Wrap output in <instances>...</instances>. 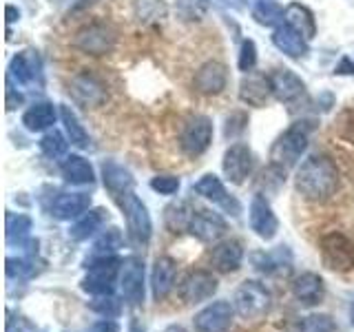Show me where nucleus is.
I'll list each match as a JSON object with an SVG mask.
<instances>
[{
    "instance_id": "50",
    "label": "nucleus",
    "mask_w": 354,
    "mask_h": 332,
    "mask_svg": "<svg viewBox=\"0 0 354 332\" xmlns=\"http://www.w3.org/2000/svg\"><path fill=\"white\" fill-rule=\"evenodd\" d=\"M352 315H354V304H352Z\"/></svg>"
},
{
    "instance_id": "11",
    "label": "nucleus",
    "mask_w": 354,
    "mask_h": 332,
    "mask_svg": "<svg viewBox=\"0 0 354 332\" xmlns=\"http://www.w3.org/2000/svg\"><path fill=\"white\" fill-rule=\"evenodd\" d=\"M71 95L82 107H102L106 102V84L91 71L77 73L71 80Z\"/></svg>"
},
{
    "instance_id": "41",
    "label": "nucleus",
    "mask_w": 354,
    "mask_h": 332,
    "mask_svg": "<svg viewBox=\"0 0 354 332\" xmlns=\"http://www.w3.org/2000/svg\"><path fill=\"white\" fill-rule=\"evenodd\" d=\"M337 131L343 140L354 144V102L341 111V116L337 118Z\"/></svg>"
},
{
    "instance_id": "43",
    "label": "nucleus",
    "mask_w": 354,
    "mask_h": 332,
    "mask_svg": "<svg viewBox=\"0 0 354 332\" xmlns=\"http://www.w3.org/2000/svg\"><path fill=\"white\" fill-rule=\"evenodd\" d=\"M7 275L18 277V279H27V277L36 275V266L31 259H7Z\"/></svg>"
},
{
    "instance_id": "38",
    "label": "nucleus",
    "mask_w": 354,
    "mask_h": 332,
    "mask_svg": "<svg viewBox=\"0 0 354 332\" xmlns=\"http://www.w3.org/2000/svg\"><path fill=\"white\" fill-rule=\"evenodd\" d=\"M120 246H122L120 230L118 228H109V230H104L102 235L97 237L95 246H93V255H95V257H104V255L115 252Z\"/></svg>"
},
{
    "instance_id": "30",
    "label": "nucleus",
    "mask_w": 354,
    "mask_h": 332,
    "mask_svg": "<svg viewBox=\"0 0 354 332\" xmlns=\"http://www.w3.org/2000/svg\"><path fill=\"white\" fill-rule=\"evenodd\" d=\"M106 219V213L102 208H95V210H88L82 217H77V221L71 226L69 230V237L75 239V241H82V239H88L91 235L100 230V226L104 224Z\"/></svg>"
},
{
    "instance_id": "40",
    "label": "nucleus",
    "mask_w": 354,
    "mask_h": 332,
    "mask_svg": "<svg viewBox=\"0 0 354 332\" xmlns=\"http://www.w3.org/2000/svg\"><path fill=\"white\" fill-rule=\"evenodd\" d=\"M88 308L106 319H113L122 313V302H118L113 295H104V297H95L93 302L88 304Z\"/></svg>"
},
{
    "instance_id": "25",
    "label": "nucleus",
    "mask_w": 354,
    "mask_h": 332,
    "mask_svg": "<svg viewBox=\"0 0 354 332\" xmlns=\"http://www.w3.org/2000/svg\"><path fill=\"white\" fill-rule=\"evenodd\" d=\"M283 20H286V25H288V27H292L295 31L301 33V36H304L306 40L315 38V33H317V22H315L313 11H310L308 7L299 5V3L288 5V7L283 9Z\"/></svg>"
},
{
    "instance_id": "45",
    "label": "nucleus",
    "mask_w": 354,
    "mask_h": 332,
    "mask_svg": "<svg viewBox=\"0 0 354 332\" xmlns=\"http://www.w3.org/2000/svg\"><path fill=\"white\" fill-rule=\"evenodd\" d=\"M91 332H120L118 324L111 319H104V321H97V324L91 328Z\"/></svg>"
},
{
    "instance_id": "13",
    "label": "nucleus",
    "mask_w": 354,
    "mask_h": 332,
    "mask_svg": "<svg viewBox=\"0 0 354 332\" xmlns=\"http://www.w3.org/2000/svg\"><path fill=\"white\" fill-rule=\"evenodd\" d=\"M252 166H254V160H252V153L246 144L237 142V144H232V147L226 149L221 169H224V175H226L228 182L243 184L246 182V177H250Z\"/></svg>"
},
{
    "instance_id": "6",
    "label": "nucleus",
    "mask_w": 354,
    "mask_h": 332,
    "mask_svg": "<svg viewBox=\"0 0 354 332\" xmlns=\"http://www.w3.org/2000/svg\"><path fill=\"white\" fill-rule=\"evenodd\" d=\"M321 259L335 273H348L354 268V241L341 232H330L321 239Z\"/></svg>"
},
{
    "instance_id": "20",
    "label": "nucleus",
    "mask_w": 354,
    "mask_h": 332,
    "mask_svg": "<svg viewBox=\"0 0 354 332\" xmlns=\"http://www.w3.org/2000/svg\"><path fill=\"white\" fill-rule=\"evenodd\" d=\"M11 77H16V82H20L22 86H29L33 82H40V75H42V64H40V55L36 51H20L14 55L11 60Z\"/></svg>"
},
{
    "instance_id": "34",
    "label": "nucleus",
    "mask_w": 354,
    "mask_h": 332,
    "mask_svg": "<svg viewBox=\"0 0 354 332\" xmlns=\"http://www.w3.org/2000/svg\"><path fill=\"white\" fill-rule=\"evenodd\" d=\"M166 11L164 0H136V16L142 22H158L166 18Z\"/></svg>"
},
{
    "instance_id": "37",
    "label": "nucleus",
    "mask_w": 354,
    "mask_h": 332,
    "mask_svg": "<svg viewBox=\"0 0 354 332\" xmlns=\"http://www.w3.org/2000/svg\"><path fill=\"white\" fill-rule=\"evenodd\" d=\"M31 230V219L27 215H14L9 213L7 215V241L14 243V241H22V237H27Z\"/></svg>"
},
{
    "instance_id": "12",
    "label": "nucleus",
    "mask_w": 354,
    "mask_h": 332,
    "mask_svg": "<svg viewBox=\"0 0 354 332\" xmlns=\"http://www.w3.org/2000/svg\"><path fill=\"white\" fill-rule=\"evenodd\" d=\"M235 306L228 302H213L195 315V332H228L232 326Z\"/></svg>"
},
{
    "instance_id": "44",
    "label": "nucleus",
    "mask_w": 354,
    "mask_h": 332,
    "mask_svg": "<svg viewBox=\"0 0 354 332\" xmlns=\"http://www.w3.org/2000/svg\"><path fill=\"white\" fill-rule=\"evenodd\" d=\"M254 64H257V49H254L252 40H246L241 44V51H239V69L241 71H252Z\"/></svg>"
},
{
    "instance_id": "46",
    "label": "nucleus",
    "mask_w": 354,
    "mask_h": 332,
    "mask_svg": "<svg viewBox=\"0 0 354 332\" xmlns=\"http://www.w3.org/2000/svg\"><path fill=\"white\" fill-rule=\"evenodd\" d=\"M22 102V95L18 93H14V89H11V86H7V109H16L18 104Z\"/></svg>"
},
{
    "instance_id": "16",
    "label": "nucleus",
    "mask_w": 354,
    "mask_h": 332,
    "mask_svg": "<svg viewBox=\"0 0 354 332\" xmlns=\"http://www.w3.org/2000/svg\"><path fill=\"white\" fill-rule=\"evenodd\" d=\"M226 221L224 217H221L219 213H213V210H197V213L193 215V221H191V228H188V232H191L193 237H197L199 241H217L221 235L226 232Z\"/></svg>"
},
{
    "instance_id": "19",
    "label": "nucleus",
    "mask_w": 354,
    "mask_h": 332,
    "mask_svg": "<svg viewBox=\"0 0 354 332\" xmlns=\"http://www.w3.org/2000/svg\"><path fill=\"white\" fill-rule=\"evenodd\" d=\"M228 73L226 66L221 62H206L204 66H199V71L195 73V91L204 95H217L226 89Z\"/></svg>"
},
{
    "instance_id": "10",
    "label": "nucleus",
    "mask_w": 354,
    "mask_h": 332,
    "mask_svg": "<svg viewBox=\"0 0 354 332\" xmlns=\"http://www.w3.org/2000/svg\"><path fill=\"white\" fill-rule=\"evenodd\" d=\"M120 288L122 297L129 306H140L144 302V261L131 255L122 261L120 270Z\"/></svg>"
},
{
    "instance_id": "26",
    "label": "nucleus",
    "mask_w": 354,
    "mask_h": 332,
    "mask_svg": "<svg viewBox=\"0 0 354 332\" xmlns=\"http://www.w3.org/2000/svg\"><path fill=\"white\" fill-rule=\"evenodd\" d=\"M272 42H274L277 49L283 51L286 55H290V58H301V55L308 53V42H306V38L299 31H295L292 27H288V25L274 29Z\"/></svg>"
},
{
    "instance_id": "4",
    "label": "nucleus",
    "mask_w": 354,
    "mask_h": 332,
    "mask_svg": "<svg viewBox=\"0 0 354 332\" xmlns=\"http://www.w3.org/2000/svg\"><path fill=\"white\" fill-rule=\"evenodd\" d=\"M118 204L122 208V215L127 219V232L131 241L136 243V246H147L153 235V221H151L147 206L142 204V199L133 191L118 197Z\"/></svg>"
},
{
    "instance_id": "1",
    "label": "nucleus",
    "mask_w": 354,
    "mask_h": 332,
    "mask_svg": "<svg viewBox=\"0 0 354 332\" xmlns=\"http://www.w3.org/2000/svg\"><path fill=\"white\" fill-rule=\"evenodd\" d=\"M297 193L308 202H326L337 195L341 186V175L337 164L326 155H313L308 158L295 175Z\"/></svg>"
},
{
    "instance_id": "23",
    "label": "nucleus",
    "mask_w": 354,
    "mask_h": 332,
    "mask_svg": "<svg viewBox=\"0 0 354 332\" xmlns=\"http://www.w3.org/2000/svg\"><path fill=\"white\" fill-rule=\"evenodd\" d=\"M292 295L299 304L304 306H317L321 304V299L326 295V286L324 279L317 273H304L299 275L292 282Z\"/></svg>"
},
{
    "instance_id": "8",
    "label": "nucleus",
    "mask_w": 354,
    "mask_h": 332,
    "mask_svg": "<svg viewBox=\"0 0 354 332\" xmlns=\"http://www.w3.org/2000/svg\"><path fill=\"white\" fill-rule=\"evenodd\" d=\"M115 40H118L115 29L106 25V22L95 20L91 25H86L84 29L77 31L75 47L88 55H104L115 47Z\"/></svg>"
},
{
    "instance_id": "39",
    "label": "nucleus",
    "mask_w": 354,
    "mask_h": 332,
    "mask_svg": "<svg viewBox=\"0 0 354 332\" xmlns=\"http://www.w3.org/2000/svg\"><path fill=\"white\" fill-rule=\"evenodd\" d=\"M40 149H42V153L44 155H49V158H62V155L66 153V142H64V138H62V133L60 131H49L47 136H44L42 140H40Z\"/></svg>"
},
{
    "instance_id": "31",
    "label": "nucleus",
    "mask_w": 354,
    "mask_h": 332,
    "mask_svg": "<svg viewBox=\"0 0 354 332\" xmlns=\"http://www.w3.org/2000/svg\"><path fill=\"white\" fill-rule=\"evenodd\" d=\"M53 122H55V109H53V104H47V102L29 107L25 111V116H22V124L33 133L53 127Z\"/></svg>"
},
{
    "instance_id": "47",
    "label": "nucleus",
    "mask_w": 354,
    "mask_h": 332,
    "mask_svg": "<svg viewBox=\"0 0 354 332\" xmlns=\"http://www.w3.org/2000/svg\"><path fill=\"white\" fill-rule=\"evenodd\" d=\"M337 73H354V64L350 62V58L341 60V64L337 66Z\"/></svg>"
},
{
    "instance_id": "48",
    "label": "nucleus",
    "mask_w": 354,
    "mask_h": 332,
    "mask_svg": "<svg viewBox=\"0 0 354 332\" xmlns=\"http://www.w3.org/2000/svg\"><path fill=\"white\" fill-rule=\"evenodd\" d=\"M164 332H188V330L184 326H169Z\"/></svg>"
},
{
    "instance_id": "32",
    "label": "nucleus",
    "mask_w": 354,
    "mask_h": 332,
    "mask_svg": "<svg viewBox=\"0 0 354 332\" xmlns=\"http://www.w3.org/2000/svg\"><path fill=\"white\" fill-rule=\"evenodd\" d=\"M195 210L186 202H175L164 210V224L171 232H184L191 228Z\"/></svg>"
},
{
    "instance_id": "17",
    "label": "nucleus",
    "mask_w": 354,
    "mask_h": 332,
    "mask_svg": "<svg viewBox=\"0 0 354 332\" xmlns=\"http://www.w3.org/2000/svg\"><path fill=\"white\" fill-rule=\"evenodd\" d=\"M268 77H270L272 95L279 100V102H286V104L297 102V100L306 93V84L301 82V77L288 69H277Z\"/></svg>"
},
{
    "instance_id": "36",
    "label": "nucleus",
    "mask_w": 354,
    "mask_h": 332,
    "mask_svg": "<svg viewBox=\"0 0 354 332\" xmlns=\"http://www.w3.org/2000/svg\"><path fill=\"white\" fill-rule=\"evenodd\" d=\"M252 16L257 18V22H261V25L272 27L279 20H283V9L279 5H274L272 0H261V3L254 7Z\"/></svg>"
},
{
    "instance_id": "21",
    "label": "nucleus",
    "mask_w": 354,
    "mask_h": 332,
    "mask_svg": "<svg viewBox=\"0 0 354 332\" xmlns=\"http://www.w3.org/2000/svg\"><path fill=\"white\" fill-rule=\"evenodd\" d=\"M175 277H177V264L173 257H158L151 273V288H153V297L162 302L171 295L175 288Z\"/></svg>"
},
{
    "instance_id": "35",
    "label": "nucleus",
    "mask_w": 354,
    "mask_h": 332,
    "mask_svg": "<svg viewBox=\"0 0 354 332\" xmlns=\"http://www.w3.org/2000/svg\"><path fill=\"white\" fill-rule=\"evenodd\" d=\"M299 332H341L330 315H310L299 321Z\"/></svg>"
},
{
    "instance_id": "7",
    "label": "nucleus",
    "mask_w": 354,
    "mask_h": 332,
    "mask_svg": "<svg viewBox=\"0 0 354 332\" xmlns=\"http://www.w3.org/2000/svg\"><path fill=\"white\" fill-rule=\"evenodd\" d=\"M210 142H213V122L206 116H191L184 122L180 133V147L186 155L197 158L210 147Z\"/></svg>"
},
{
    "instance_id": "5",
    "label": "nucleus",
    "mask_w": 354,
    "mask_h": 332,
    "mask_svg": "<svg viewBox=\"0 0 354 332\" xmlns=\"http://www.w3.org/2000/svg\"><path fill=\"white\" fill-rule=\"evenodd\" d=\"M232 306H235L239 317L257 321V319H261L270 310L272 295H270V290L263 284L254 282V279H246L235 290V297H232Z\"/></svg>"
},
{
    "instance_id": "24",
    "label": "nucleus",
    "mask_w": 354,
    "mask_h": 332,
    "mask_svg": "<svg viewBox=\"0 0 354 332\" xmlns=\"http://www.w3.org/2000/svg\"><path fill=\"white\" fill-rule=\"evenodd\" d=\"M91 206V197L84 193H64L60 197H55V202L51 206L53 217L58 219H77L84 215V210Z\"/></svg>"
},
{
    "instance_id": "3",
    "label": "nucleus",
    "mask_w": 354,
    "mask_h": 332,
    "mask_svg": "<svg viewBox=\"0 0 354 332\" xmlns=\"http://www.w3.org/2000/svg\"><path fill=\"white\" fill-rule=\"evenodd\" d=\"M88 273L82 279V290L93 295V297H104V295H113L115 290V282L122 270V261L113 255H104V257H93L88 261Z\"/></svg>"
},
{
    "instance_id": "42",
    "label": "nucleus",
    "mask_w": 354,
    "mask_h": 332,
    "mask_svg": "<svg viewBox=\"0 0 354 332\" xmlns=\"http://www.w3.org/2000/svg\"><path fill=\"white\" fill-rule=\"evenodd\" d=\"M151 188L160 195H173L180 191V177L175 175H158L151 180Z\"/></svg>"
},
{
    "instance_id": "14",
    "label": "nucleus",
    "mask_w": 354,
    "mask_h": 332,
    "mask_svg": "<svg viewBox=\"0 0 354 332\" xmlns=\"http://www.w3.org/2000/svg\"><path fill=\"white\" fill-rule=\"evenodd\" d=\"M248 221H250V228L254 230V235L270 241L277 230H279V219L272 213L270 204L266 202L261 195H254L250 208H248Z\"/></svg>"
},
{
    "instance_id": "22",
    "label": "nucleus",
    "mask_w": 354,
    "mask_h": 332,
    "mask_svg": "<svg viewBox=\"0 0 354 332\" xmlns=\"http://www.w3.org/2000/svg\"><path fill=\"white\" fill-rule=\"evenodd\" d=\"M270 95H272V86H270L268 75L250 73V75L243 77L241 84H239L241 102H246L250 107H263L266 102H268Z\"/></svg>"
},
{
    "instance_id": "33",
    "label": "nucleus",
    "mask_w": 354,
    "mask_h": 332,
    "mask_svg": "<svg viewBox=\"0 0 354 332\" xmlns=\"http://www.w3.org/2000/svg\"><path fill=\"white\" fill-rule=\"evenodd\" d=\"M60 118L64 122V131H66V136H69V142L77 149H86L88 147V136H86V131L82 129L80 122H77L71 107H62L60 109Z\"/></svg>"
},
{
    "instance_id": "18",
    "label": "nucleus",
    "mask_w": 354,
    "mask_h": 332,
    "mask_svg": "<svg viewBox=\"0 0 354 332\" xmlns=\"http://www.w3.org/2000/svg\"><path fill=\"white\" fill-rule=\"evenodd\" d=\"M208 261L219 273H235L243 261V248L237 239H224L219 241L213 250L208 252Z\"/></svg>"
},
{
    "instance_id": "15",
    "label": "nucleus",
    "mask_w": 354,
    "mask_h": 332,
    "mask_svg": "<svg viewBox=\"0 0 354 332\" xmlns=\"http://www.w3.org/2000/svg\"><path fill=\"white\" fill-rule=\"evenodd\" d=\"M193 191H195L197 195H202V197L210 199L213 204H219L221 208L230 210L232 215H239V213H241L239 202H237L235 197H230V195L226 193V186L221 184V180H219L217 175H204L202 180H197V182L193 184Z\"/></svg>"
},
{
    "instance_id": "9",
    "label": "nucleus",
    "mask_w": 354,
    "mask_h": 332,
    "mask_svg": "<svg viewBox=\"0 0 354 332\" xmlns=\"http://www.w3.org/2000/svg\"><path fill=\"white\" fill-rule=\"evenodd\" d=\"M177 293H180L186 304H202L217 293V279L213 277V273L202 268L188 270L182 277L180 286H177Z\"/></svg>"
},
{
    "instance_id": "27",
    "label": "nucleus",
    "mask_w": 354,
    "mask_h": 332,
    "mask_svg": "<svg viewBox=\"0 0 354 332\" xmlns=\"http://www.w3.org/2000/svg\"><path fill=\"white\" fill-rule=\"evenodd\" d=\"M102 177H104V186L109 188V193L113 195L115 199L133 191L131 173L124 169V166H120L115 162H104L102 164Z\"/></svg>"
},
{
    "instance_id": "49",
    "label": "nucleus",
    "mask_w": 354,
    "mask_h": 332,
    "mask_svg": "<svg viewBox=\"0 0 354 332\" xmlns=\"http://www.w3.org/2000/svg\"><path fill=\"white\" fill-rule=\"evenodd\" d=\"M129 332H144V328H142L140 324H133V326L129 328Z\"/></svg>"
},
{
    "instance_id": "2",
    "label": "nucleus",
    "mask_w": 354,
    "mask_h": 332,
    "mask_svg": "<svg viewBox=\"0 0 354 332\" xmlns=\"http://www.w3.org/2000/svg\"><path fill=\"white\" fill-rule=\"evenodd\" d=\"M310 129H313L310 122H297V124H292L283 133V136H279V140L272 144L270 162L274 166H279V169H283V171L290 169V166H295L299 162V158H301V153L306 151V147H308Z\"/></svg>"
},
{
    "instance_id": "28",
    "label": "nucleus",
    "mask_w": 354,
    "mask_h": 332,
    "mask_svg": "<svg viewBox=\"0 0 354 332\" xmlns=\"http://www.w3.org/2000/svg\"><path fill=\"white\" fill-rule=\"evenodd\" d=\"M252 264L254 268L266 275H281L290 270V255H288L283 246H279L272 252H254Z\"/></svg>"
},
{
    "instance_id": "29",
    "label": "nucleus",
    "mask_w": 354,
    "mask_h": 332,
    "mask_svg": "<svg viewBox=\"0 0 354 332\" xmlns=\"http://www.w3.org/2000/svg\"><path fill=\"white\" fill-rule=\"evenodd\" d=\"M62 175H64L66 182L75 184V186L93 184V180H95L93 166L88 164L84 158H80V155H69V158L62 162Z\"/></svg>"
}]
</instances>
